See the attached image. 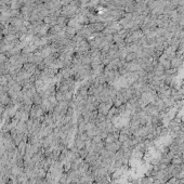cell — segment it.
Wrapping results in <instances>:
<instances>
[{
	"label": "cell",
	"instance_id": "6da1fadb",
	"mask_svg": "<svg viewBox=\"0 0 184 184\" xmlns=\"http://www.w3.org/2000/svg\"><path fill=\"white\" fill-rule=\"evenodd\" d=\"M113 107V102L112 101H107V102H100L99 106L97 108V112L101 115H106L108 114V112L110 110V108Z\"/></svg>",
	"mask_w": 184,
	"mask_h": 184
},
{
	"label": "cell",
	"instance_id": "7a4b0ae2",
	"mask_svg": "<svg viewBox=\"0 0 184 184\" xmlns=\"http://www.w3.org/2000/svg\"><path fill=\"white\" fill-rule=\"evenodd\" d=\"M105 150H108L110 153H113V154H115L116 152H118L119 150L121 148V143L117 140V141L113 142V143H110V144H105Z\"/></svg>",
	"mask_w": 184,
	"mask_h": 184
}]
</instances>
